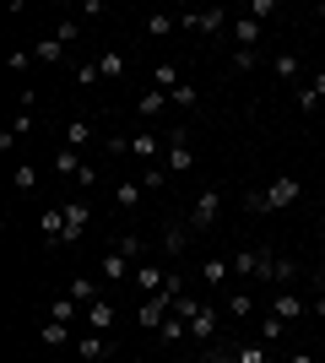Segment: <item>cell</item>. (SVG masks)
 <instances>
[{
	"label": "cell",
	"instance_id": "1",
	"mask_svg": "<svg viewBox=\"0 0 325 363\" xmlns=\"http://www.w3.org/2000/svg\"><path fill=\"white\" fill-rule=\"evenodd\" d=\"M298 201H304V184H298L293 174H277L266 190L244 196V206H249V212H287V206H298Z\"/></svg>",
	"mask_w": 325,
	"mask_h": 363
},
{
	"label": "cell",
	"instance_id": "2",
	"mask_svg": "<svg viewBox=\"0 0 325 363\" xmlns=\"http://www.w3.org/2000/svg\"><path fill=\"white\" fill-rule=\"evenodd\" d=\"M217 217H222V190H217V184H206L201 196H195V206H190V233H206Z\"/></svg>",
	"mask_w": 325,
	"mask_h": 363
},
{
	"label": "cell",
	"instance_id": "3",
	"mask_svg": "<svg viewBox=\"0 0 325 363\" xmlns=\"http://www.w3.org/2000/svg\"><path fill=\"white\" fill-rule=\"evenodd\" d=\"M255 277H261V282H293V277H298V260L261 250V260H255Z\"/></svg>",
	"mask_w": 325,
	"mask_h": 363
},
{
	"label": "cell",
	"instance_id": "4",
	"mask_svg": "<svg viewBox=\"0 0 325 363\" xmlns=\"http://www.w3.org/2000/svg\"><path fill=\"white\" fill-rule=\"evenodd\" d=\"M179 28H185V33H201V38H212V33L228 28V11H222V6H206V11H195V16H179Z\"/></svg>",
	"mask_w": 325,
	"mask_h": 363
},
{
	"label": "cell",
	"instance_id": "5",
	"mask_svg": "<svg viewBox=\"0 0 325 363\" xmlns=\"http://www.w3.org/2000/svg\"><path fill=\"white\" fill-rule=\"evenodd\" d=\"M222 320H228V315H222V309H212V303H201V315L190 320V342H201V347H212V342H217V325H222Z\"/></svg>",
	"mask_w": 325,
	"mask_h": 363
},
{
	"label": "cell",
	"instance_id": "6",
	"mask_svg": "<svg viewBox=\"0 0 325 363\" xmlns=\"http://www.w3.org/2000/svg\"><path fill=\"white\" fill-rule=\"evenodd\" d=\"M130 282H136V293H141V298H152V293H163V288H169V272H157V266H147V260H141L136 272H130Z\"/></svg>",
	"mask_w": 325,
	"mask_h": 363
},
{
	"label": "cell",
	"instance_id": "7",
	"mask_svg": "<svg viewBox=\"0 0 325 363\" xmlns=\"http://www.w3.org/2000/svg\"><path fill=\"white\" fill-rule=\"evenodd\" d=\"M190 168H195V152H190L185 130H173L169 136V174H190Z\"/></svg>",
	"mask_w": 325,
	"mask_h": 363
},
{
	"label": "cell",
	"instance_id": "8",
	"mask_svg": "<svg viewBox=\"0 0 325 363\" xmlns=\"http://www.w3.org/2000/svg\"><path fill=\"white\" fill-rule=\"evenodd\" d=\"M261 33H266V22H255V16H233V49H261Z\"/></svg>",
	"mask_w": 325,
	"mask_h": 363
},
{
	"label": "cell",
	"instance_id": "9",
	"mask_svg": "<svg viewBox=\"0 0 325 363\" xmlns=\"http://www.w3.org/2000/svg\"><path fill=\"white\" fill-rule=\"evenodd\" d=\"M38 228H44V244H49V250L65 244V206H44V212H38Z\"/></svg>",
	"mask_w": 325,
	"mask_h": 363
},
{
	"label": "cell",
	"instance_id": "10",
	"mask_svg": "<svg viewBox=\"0 0 325 363\" xmlns=\"http://www.w3.org/2000/svg\"><path fill=\"white\" fill-rule=\"evenodd\" d=\"M271 315H277L282 325H287V320H304V315H309V298H298V293H277V298H271Z\"/></svg>",
	"mask_w": 325,
	"mask_h": 363
},
{
	"label": "cell",
	"instance_id": "11",
	"mask_svg": "<svg viewBox=\"0 0 325 363\" xmlns=\"http://www.w3.org/2000/svg\"><path fill=\"white\" fill-rule=\"evenodd\" d=\"M114 320H120V315H114V303H108V298H98V303H87V331H98V336H108V331H114Z\"/></svg>",
	"mask_w": 325,
	"mask_h": 363
},
{
	"label": "cell",
	"instance_id": "12",
	"mask_svg": "<svg viewBox=\"0 0 325 363\" xmlns=\"http://www.w3.org/2000/svg\"><path fill=\"white\" fill-rule=\"evenodd\" d=\"M304 114H320V104H325V71H314V82L309 87H298V98H293Z\"/></svg>",
	"mask_w": 325,
	"mask_h": 363
},
{
	"label": "cell",
	"instance_id": "13",
	"mask_svg": "<svg viewBox=\"0 0 325 363\" xmlns=\"http://www.w3.org/2000/svg\"><path fill=\"white\" fill-rule=\"evenodd\" d=\"M87 233V201H65V244H76Z\"/></svg>",
	"mask_w": 325,
	"mask_h": 363
},
{
	"label": "cell",
	"instance_id": "14",
	"mask_svg": "<svg viewBox=\"0 0 325 363\" xmlns=\"http://www.w3.org/2000/svg\"><path fill=\"white\" fill-rule=\"evenodd\" d=\"M108 352H114V347H108V336H98V331H87V336L76 342V358H81V363H103Z\"/></svg>",
	"mask_w": 325,
	"mask_h": 363
},
{
	"label": "cell",
	"instance_id": "15",
	"mask_svg": "<svg viewBox=\"0 0 325 363\" xmlns=\"http://www.w3.org/2000/svg\"><path fill=\"white\" fill-rule=\"evenodd\" d=\"M185 244H190V223H169V228H163V255H169V260L185 255Z\"/></svg>",
	"mask_w": 325,
	"mask_h": 363
},
{
	"label": "cell",
	"instance_id": "16",
	"mask_svg": "<svg viewBox=\"0 0 325 363\" xmlns=\"http://www.w3.org/2000/svg\"><path fill=\"white\" fill-rule=\"evenodd\" d=\"M157 336H163V347H179V342L190 336V320H185V315H173V309H169V320L157 325Z\"/></svg>",
	"mask_w": 325,
	"mask_h": 363
},
{
	"label": "cell",
	"instance_id": "17",
	"mask_svg": "<svg viewBox=\"0 0 325 363\" xmlns=\"http://www.w3.org/2000/svg\"><path fill=\"white\" fill-rule=\"evenodd\" d=\"M163 147H169V141H157L152 130H136V136H130V157H141V163H152Z\"/></svg>",
	"mask_w": 325,
	"mask_h": 363
},
{
	"label": "cell",
	"instance_id": "18",
	"mask_svg": "<svg viewBox=\"0 0 325 363\" xmlns=\"http://www.w3.org/2000/svg\"><path fill=\"white\" fill-rule=\"evenodd\" d=\"M130 272H136V260H125L120 250H108V255H103V282H125Z\"/></svg>",
	"mask_w": 325,
	"mask_h": 363
},
{
	"label": "cell",
	"instance_id": "19",
	"mask_svg": "<svg viewBox=\"0 0 325 363\" xmlns=\"http://www.w3.org/2000/svg\"><path fill=\"white\" fill-rule=\"evenodd\" d=\"M114 206H120V212H136V206H141V179L114 184Z\"/></svg>",
	"mask_w": 325,
	"mask_h": 363
},
{
	"label": "cell",
	"instance_id": "20",
	"mask_svg": "<svg viewBox=\"0 0 325 363\" xmlns=\"http://www.w3.org/2000/svg\"><path fill=\"white\" fill-rule=\"evenodd\" d=\"M179 82H185V76H179V65H169V60L152 65V87H157V92H173Z\"/></svg>",
	"mask_w": 325,
	"mask_h": 363
},
{
	"label": "cell",
	"instance_id": "21",
	"mask_svg": "<svg viewBox=\"0 0 325 363\" xmlns=\"http://www.w3.org/2000/svg\"><path fill=\"white\" fill-rule=\"evenodd\" d=\"M163 108H169V92H141V104H136V114H141V120H157V114H163Z\"/></svg>",
	"mask_w": 325,
	"mask_h": 363
},
{
	"label": "cell",
	"instance_id": "22",
	"mask_svg": "<svg viewBox=\"0 0 325 363\" xmlns=\"http://www.w3.org/2000/svg\"><path fill=\"white\" fill-rule=\"evenodd\" d=\"M55 174L76 179V174H81V152H76V147H60V152H55Z\"/></svg>",
	"mask_w": 325,
	"mask_h": 363
},
{
	"label": "cell",
	"instance_id": "23",
	"mask_svg": "<svg viewBox=\"0 0 325 363\" xmlns=\"http://www.w3.org/2000/svg\"><path fill=\"white\" fill-rule=\"evenodd\" d=\"M65 298H76L81 309H87V303H98V282L93 277H71V293H65Z\"/></svg>",
	"mask_w": 325,
	"mask_h": 363
},
{
	"label": "cell",
	"instance_id": "24",
	"mask_svg": "<svg viewBox=\"0 0 325 363\" xmlns=\"http://www.w3.org/2000/svg\"><path fill=\"white\" fill-rule=\"evenodd\" d=\"M255 65H261V49H233V55H228V71H233V76L255 71Z\"/></svg>",
	"mask_w": 325,
	"mask_h": 363
},
{
	"label": "cell",
	"instance_id": "25",
	"mask_svg": "<svg viewBox=\"0 0 325 363\" xmlns=\"http://www.w3.org/2000/svg\"><path fill=\"white\" fill-rule=\"evenodd\" d=\"M87 141H93V120H71V125H65V147H87Z\"/></svg>",
	"mask_w": 325,
	"mask_h": 363
},
{
	"label": "cell",
	"instance_id": "26",
	"mask_svg": "<svg viewBox=\"0 0 325 363\" xmlns=\"http://www.w3.org/2000/svg\"><path fill=\"white\" fill-rule=\"evenodd\" d=\"M98 71H103V82H120V76H125V55H120V49L98 55Z\"/></svg>",
	"mask_w": 325,
	"mask_h": 363
},
{
	"label": "cell",
	"instance_id": "27",
	"mask_svg": "<svg viewBox=\"0 0 325 363\" xmlns=\"http://www.w3.org/2000/svg\"><path fill=\"white\" fill-rule=\"evenodd\" d=\"M266 358H271L266 342H244V347H233V363H266Z\"/></svg>",
	"mask_w": 325,
	"mask_h": 363
},
{
	"label": "cell",
	"instance_id": "28",
	"mask_svg": "<svg viewBox=\"0 0 325 363\" xmlns=\"http://www.w3.org/2000/svg\"><path fill=\"white\" fill-rule=\"evenodd\" d=\"M114 250H120L125 260H136V266H141V255H147V244H141V233H120V244H114Z\"/></svg>",
	"mask_w": 325,
	"mask_h": 363
},
{
	"label": "cell",
	"instance_id": "29",
	"mask_svg": "<svg viewBox=\"0 0 325 363\" xmlns=\"http://www.w3.org/2000/svg\"><path fill=\"white\" fill-rule=\"evenodd\" d=\"M222 315H228V320H249V315H255V298H249V293H233Z\"/></svg>",
	"mask_w": 325,
	"mask_h": 363
},
{
	"label": "cell",
	"instance_id": "30",
	"mask_svg": "<svg viewBox=\"0 0 325 363\" xmlns=\"http://www.w3.org/2000/svg\"><path fill=\"white\" fill-rule=\"evenodd\" d=\"M271 71H277L282 82H298V71H304V60H298V55H277V60H271Z\"/></svg>",
	"mask_w": 325,
	"mask_h": 363
},
{
	"label": "cell",
	"instance_id": "31",
	"mask_svg": "<svg viewBox=\"0 0 325 363\" xmlns=\"http://www.w3.org/2000/svg\"><path fill=\"white\" fill-rule=\"evenodd\" d=\"M179 33V16H147V38H169Z\"/></svg>",
	"mask_w": 325,
	"mask_h": 363
},
{
	"label": "cell",
	"instance_id": "32",
	"mask_svg": "<svg viewBox=\"0 0 325 363\" xmlns=\"http://www.w3.org/2000/svg\"><path fill=\"white\" fill-rule=\"evenodd\" d=\"M33 60H65V44L60 38H38V44H33Z\"/></svg>",
	"mask_w": 325,
	"mask_h": 363
},
{
	"label": "cell",
	"instance_id": "33",
	"mask_svg": "<svg viewBox=\"0 0 325 363\" xmlns=\"http://www.w3.org/2000/svg\"><path fill=\"white\" fill-rule=\"evenodd\" d=\"M55 38H60V44L71 49V44L81 38V22H76V16H60V22H55Z\"/></svg>",
	"mask_w": 325,
	"mask_h": 363
},
{
	"label": "cell",
	"instance_id": "34",
	"mask_svg": "<svg viewBox=\"0 0 325 363\" xmlns=\"http://www.w3.org/2000/svg\"><path fill=\"white\" fill-rule=\"evenodd\" d=\"M255 260H261V250H255V244H249V250H239V255H233V277H255Z\"/></svg>",
	"mask_w": 325,
	"mask_h": 363
},
{
	"label": "cell",
	"instance_id": "35",
	"mask_svg": "<svg viewBox=\"0 0 325 363\" xmlns=\"http://www.w3.org/2000/svg\"><path fill=\"white\" fill-rule=\"evenodd\" d=\"M38 336H44V347H65V342H71V331H65V320H49V325H44Z\"/></svg>",
	"mask_w": 325,
	"mask_h": 363
},
{
	"label": "cell",
	"instance_id": "36",
	"mask_svg": "<svg viewBox=\"0 0 325 363\" xmlns=\"http://www.w3.org/2000/svg\"><path fill=\"white\" fill-rule=\"evenodd\" d=\"M282 331H287V325H282L277 315H266V320H261V342H266V347H277V342H282Z\"/></svg>",
	"mask_w": 325,
	"mask_h": 363
},
{
	"label": "cell",
	"instance_id": "37",
	"mask_svg": "<svg viewBox=\"0 0 325 363\" xmlns=\"http://www.w3.org/2000/svg\"><path fill=\"white\" fill-rule=\"evenodd\" d=\"M201 282H228V260H222V255H212V260L201 266Z\"/></svg>",
	"mask_w": 325,
	"mask_h": 363
},
{
	"label": "cell",
	"instance_id": "38",
	"mask_svg": "<svg viewBox=\"0 0 325 363\" xmlns=\"http://www.w3.org/2000/svg\"><path fill=\"white\" fill-rule=\"evenodd\" d=\"M16 190H22V196H33V190H38V168H33V163L16 168Z\"/></svg>",
	"mask_w": 325,
	"mask_h": 363
},
{
	"label": "cell",
	"instance_id": "39",
	"mask_svg": "<svg viewBox=\"0 0 325 363\" xmlns=\"http://www.w3.org/2000/svg\"><path fill=\"white\" fill-rule=\"evenodd\" d=\"M195 98H201V92L190 87V82H179V87L169 92V104H179V108H195Z\"/></svg>",
	"mask_w": 325,
	"mask_h": 363
},
{
	"label": "cell",
	"instance_id": "40",
	"mask_svg": "<svg viewBox=\"0 0 325 363\" xmlns=\"http://www.w3.org/2000/svg\"><path fill=\"white\" fill-rule=\"evenodd\" d=\"M33 125H38V120H33V108H16V114H11V136H28Z\"/></svg>",
	"mask_w": 325,
	"mask_h": 363
},
{
	"label": "cell",
	"instance_id": "41",
	"mask_svg": "<svg viewBox=\"0 0 325 363\" xmlns=\"http://www.w3.org/2000/svg\"><path fill=\"white\" fill-rule=\"evenodd\" d=\"M76 309H81L76 298H55V309H49V320H76Z\"/></svg>",
	"mask_w": 325,
	"mask_h": 363
},
{
	"label": "cell",
	"instance_id": "42",
	"mask_svg": "<svg viewBox=\"0 0 325 363\" xmlns=\"http://www.w3.org/2000/svg\"><path fill=\"white\" fill-rule=\"evenodd\" d=\"M244 16H255V22H266V16H277V0H249V11Z\"/></svg>",
	"mask_w": 325,
	"mask_h": 363
},
{
	"label": "cell",
	"instance_id": "43",
	"mask_svg": "<svg viewBox=\"0 0 325 363\" xmlns=\"http://www.w3.org/2000/svg\"><path fill=\"white\" fill-rule=\"evenodd\" d=\"M163 179H169V168H147V174H141V190H163Z\"/></svg>",
	"mask_w": 325,
	"mask_h": 363
},
{
	"label": "cell",
	"instance_id": "44",
	"mask_svg": "<svg viewBox=\"0 0 325 363\" xmlns=\"http://www.w3.org/2000/svg\"><path fill=\"white\" fill-rule=\"evenodd\" d=\"M98 76H103V71H98V60H87V65H76V82H81V87H93Z\"/></svg>",
	"mask_w": 325,
	"mask_h": 363
},
{
	"label": "cell",
	"instance_id": "45",
	"mask_svg": "<svg viewBox=\"0 0 325 363\" xmlns=\"http://www.w3.org/2000/svg\"><path fill=\"white\" fill-rule=\"evenodd\" d=\"M6 65H11V71H28V65H33V49H11V60H6Z\"/></svg>",
	"mask_w": 325,
	"mask_h": 363
},
{
	"label": "cell",
	"instance_id": "46",
	"mask_svg": "<svg viewBox=\"0 0 325 363\" xmlns=\"http://www.w3.org/2000/svg\"><path fill=\"white\" fill-rule=\"evenodd\" d=\"M309 315H314V320H325V293H314V298H309Z\"/></svg>",
	"mask_w": 325,
	"mask_h": 363
},
{
	"label": "cell",
	"instance_id": "47",
	"mask_svg": "<svg viewBox=\"0 0 325 363\" xmlns=\"http://www.w3.org/2000/svg\"><path fill=\"white\" fill-rule=\"evenodd\" d=\"M287 363H314V352H293V358H287Z\"/></svg>",
	"mask_w": 325,
	"mask_h": 363
},
{
	"label": "cell",
	"instance_id": "48",
	"mask_svg": "<svg viewBox=\"0 0 325 363\" xmlns=\"http://www.w3.org/2000/svg\"><path fill=\"white\" fill-rule=\"evenodd\" d=\"M190 363H212V358H206V352H201V358H190Z\"/></svg>",
	"mask_w": 325,
	"mask_h": 363
},
{
	"label": "cell",
	"instance_id": "49",
	"mask_svg": "<svg viewBox=\"0 0 325 363\" xmlns=\"http://www.w3.org/2000/svg\"><path fill=\"white\" fill-rule=\"evenodd\" d=\"M320 233H325V212H320Z\"/></svg>",
	"mask_w": 325,
	"mask_h": 363
},
{
	"label": "cell",
	"instance_id": "50",
	"mask_svg": "<svg viewBox=\"0 0 325 363\" xmlns=\"http://www.w3.org/2000/svg\"><path fill=\"white\" fill-rule=\"evenodd\" d=\"M130 363H147V358H130Z\"/></svg>",
	"mask_w": 325,
	"mask_h": 363
},
{
	"label": "cell",
	"instance_id": "51",
	"mask_svg": "<svg viewBox=\"0 0 325 363\" xmlns=\"http://www.w3.org/2000/svg\"><path fill=\"white\" fill-rule=\"evenodd\" d=\"M320 363H325V358H320Z\"/></svg>",
	"mask_w": 325,
	"mask_h": 363
}]
</instances>
